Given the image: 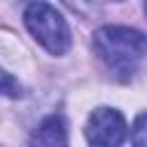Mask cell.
<instances>
[{
  "label": "cell",
  "mask_w": 147,
  "mask_h": 147,
  "mask_svg": "<svg viewBox=\"0 0 147 147\" xmlns=\"http://www.w3.org/2000/svg\"><path fill=\"white\" fill-rule=\"evenodd\" d=\"M92 48L113 78L129 80L142 67L145 34L126 25H101L92 37Z\"/></svg>",
  "instance_id": "1"
},
{
  "label": "cell",
  "mask_w": 147,
  "mask_h": 147,
  "mask_svg": "<svg viewBox=\"0 0 147 147\" xmlns=\"http://www.w3.org/2000/svg\"><path fill=\"white\" fill-rule=\"evenodd\" d=\"M23 23L32 39L51 55H64L71 48V32L67 21L46 0H30L23 9Z\"/></svg>",
  "instance_id": "2"
},
{
  "label": "cell",
  "mask_w": 147,
  "mask_h": 147,
  "mask_svg": "<svg viewBox=\"0 0 147 147\" xmlns=\"http://www.w3.org/2000/svg\"><path fill=\"white\" fill-rule=\"evenodd\" d=\"M129 136L124 115L113 106H99L90 113L85 124V138L90 147H122Z\"/></svg>",
  "instance_id": "3"
},
{
  "label": "cell",
  "mask_w": 147,
  "mask_h": 147,
  "mask_svg": "<svg viewBox=\"0 0 147 147\" xmlns=\"http://www.w3.org/2000/svg\"><path fill=\"white\" fill-rule=\"evenodd\" d=\"M34 147H69L67 124L60 115H48L39 122L37 131L32 133Z\"/></svg>",
  "instance_id": "4"
},
{
  "label": "cell",
  "mask_w": 147,
  "mask_h": 147,
  "mask_svg": "<svg viewBox=\"0 0 147 147\" xmlns=\"http://www.w3.org/2000/svg\"><path fill=\"white\" fill-rule=\"evenodd\" d=\"M126 138H129L131 147H147V140H145V113H140V115L133 119Z\"/></svg>",
  "instance_id": "5"
},
{
  "label": "cell",
  "mask_w": 147,
  "mask_h": 147,
  "mask_svg": "<svg viewBox=\"0 0 147 147\" xmlns=\"http://www.w3.org/2000/svg\"><path fill=\"white\" fill-rule=\"evenodd\" d=\"M0 94L7 96H21V85L16 78H11L5 69H0Z\"/></svg>",
  "instance_id": "6"
},
{
  "label": "cell",
  "mask_w": 147,
  "mask_h": 147,
  "mask_svg": "<svg viewBox=\"0 0 147 147\" xmlns=\"http://www.w3.org/2000/svg\"><path fill=\"white\" fill-rule=\"evenodd\" d=\"M67 7H71L74 11H78L80 16H92L96 11V5L94 0H62Z\"/></svg>",
  "instance_id": "7"
},
{
  "label": "cell",
  "mask_w": 147,
  "mask_h": 147,
  "mask_svg": "<svg viewBox=\"0 0 147 147\" xmlns=\"http://www.w3.org/2000/svg\"><path fill=\"white\" fill-rule=\"evenodd\" d=\"M115 2H119V0H115Z\"/></svg>",
  "instance_id": "8"
}]
</instances>
